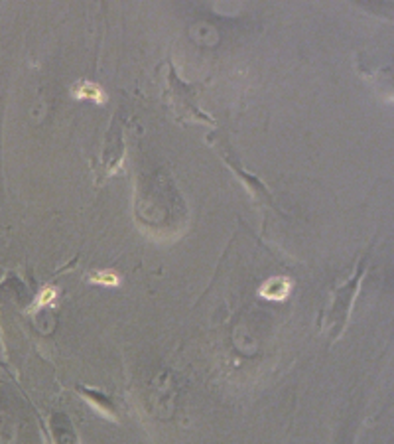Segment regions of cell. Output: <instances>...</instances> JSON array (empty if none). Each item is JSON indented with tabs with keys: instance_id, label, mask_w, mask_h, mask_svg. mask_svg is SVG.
Returning a JSON list of instances; mask_svg holds the SVG:
<instances>
[{
	"instance_id": "6da1fadb",
	"label": "cell",
	"mask_w": 394,
	"mask_h": 444,
	"mask_svg": "<svg viewBox=\"0 0 394 444\" xmlns=\"http://www.w3.org/2000/svg\"><path fill=\"white\" fill-rule=\"evenodd\" d=\"M365 269H367V259L361 261L357 273L345 282L341 284L335 292H333V298L329 302V308L325 310L323 314V322H321V330H325L333 339H337L349 320V314H351V306H353V300H355V294L359 290V284L365 276Z\"/></svg>"
},
{
	"instance_id": "7a4b0ae2",
	"label": "cell",
	"mask_w": 394,
	"mask_h": 444,
	"mask_svg": "<svg viewBox=\"0 0 394 444\" xmlns=\"http://www.w3.org/2000/svg\"><path fill=\"white\" fill-rule=\"evenodd\" d=\"M195 85H187L176 75V69L170 65L168 67V83L164 91V99L170 107V111L177 117V121H193V123H205V125H215L213 119H209L195 101Z\"/></svg>"
},
{
	"instance_id": "3957f363",
	"label": "cell",
	"mask_w": 394,
	"mask_h": 444,
	"mask_svg": "<svg viewBox=\"0 0 394 444\" xmlns=\"http://www.w3.org/2000/svg\"><path fill=\"white\" fill-rule=\"evenodd\" d=\"M207 138H209V142H213L211 146H215L217 150H219V154H221V158L225 160V164H229V166L233 168V172L246 184V188H249L253 193H256L260 200H264V197H266V200H270V190H268L258 178H255V176H251L246 170H242L238 158H235V154H233V150H231V146H229L227 140H219L217 134H209Z\"/></svg>"
},
{
	"instance_id": "277c9868",
	"label": "cell",
	"mask_w": 394,
	"mask_h": 444,
	"mask_svg": "<svg viewBox=\"0 0 394 444\" xmlns=\"http://www.w3.org/2000/svg\"><path fill=\"white\" fill-rule=\"evenodd\" d=\"M122 154H124V144H122V128L120 125L117 127V121L111 127V132L107 134V144L103 150V166L107 174H115L117 168L122 162Z\"/></svg>"
},
{
	"instance_id": "5b68a950",
	"label": "cell",
	"mask_w": 394,
	"mask_h": 444,
	"mask_svg": "<svg viewBox=\"0 0 394 444\" xmlns=\"http://www.w3.org/2000/svg\"><path fill=\"white\" fill-rule=\"evenodd\" d=\"M73 95L77 99H91L95 103H105V91L98 87L97 83H91V81H79L75 87H73Z\"/></svg>"
},
{
	"instance_id": "8992f818",
	"label": "cell",
	"mask_w": 394,
	"mask_h": 444,
	"mask_svg": "<svg viewBox=\"0 0 394 444\" xmlns=\"http://www.w3.org/2000/svg\"><path fill=\"white\" fill-rule=\"evenodd\" d=\"M288 290H290V282L286 278H272V280H268L264 284L260 294L266 296V298H270V300H280L288 294Z\"/></svg>"
},
{
	"instance_id": "52a82bcc",
	"label": "cell",
	"mask_w": 394,
	"mask_h": 444,
	"mask_svg": "<svg viewBox=\"0 0 394 444\" xmlns=\"http://www.w3.org/2000/svg\"><path fill=\"white\" fill-rule=\"evenodd\" d=\"M83 395H85V399H89V401H93L98 409H101L103 413H107V415H111L113 413V403L109 401V399H105V395H97V393H93L91 389H79Z\"/></svg>"
},
{
	"instance_id": "ba28073f",
	"label": "cell",
	"mask_w": 394,
	"mask_h": 444,
	"mask_svg": "<svg viewBox=\"0 0 394 444\" xmlns=\"http://www.w3.org/2000/svg\"><path fill=\"white\" fill-rule=\"evenodd\" d=\"M91 280L93 282H98V284H109V286H113V284L118 282V278L115 275H111V273H97V275L91 276Z\"/></svg>"
}]
</instances>
